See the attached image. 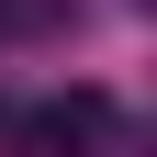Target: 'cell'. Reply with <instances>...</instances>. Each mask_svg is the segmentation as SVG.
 I'll return each instance as SVG.
<instances>
[{"instance_id": "6da1fadb", "label": "cell", "mask_w": 157, "mask_h": 157, "mask_svg": "<svg viewBox=\"0 0 157 157\" xmlns=\"http://www.w3.org/2000/svg\"><path fill=\"white\" fill-rule=\"evenodd\" d=\"M0 34H23V45H56V34H78V0H0Z\"/></svg>"}, {"instance_id": "7a4b0ae2", "label": "cell", "mask_w": 157, "mask_h": 157, "mask_svg": "<svg viewBox=\"0 0 157 157\" xmlns=\"http://www.w3.org/2000/svg\"><path fill=\"white\" fill-rule=\"evenodd\" d=\"M34 135H124V112H112L101 90H78V101H45L34 112Z\"/></svg>"}]
</instances>
